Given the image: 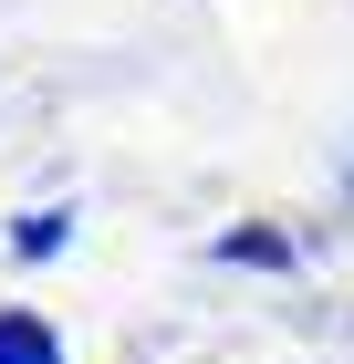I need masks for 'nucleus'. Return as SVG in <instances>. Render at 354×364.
<instances>
[{
  "mask_svg": "<svg viewBox=\"0 0 354 364\" xmlns=\"http://www.w3.org/2000/svg\"><path fill=\"white\" fill-rule=\"evenodd\" d=\"M0 364H53V333H31V323H0Z\"/></svg>",
  "mask_w": 354,
  "mask_h": 364,
  "instance_id": "obj_1",
  "label": "nucleus"
}]
</instances>
